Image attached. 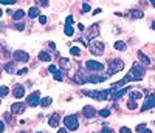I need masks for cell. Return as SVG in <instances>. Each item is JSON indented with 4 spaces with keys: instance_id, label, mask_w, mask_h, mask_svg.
Instances as JSON below:
<instances>
[{
    "instance_id": "cell-1",
    "label": "cell",
    "mask_w": 155,
    "mask_h": 133,
    "mask_svg": "<svg viewBox=\"0 0 155 133\" xmlns=\"http://www.w3.org/2000/svg\"><path fill=\"white\" fill-rule=\"evenodd\" d=\"M144 73H146V70H144V67H143V65H140V64H133V67L130 68V71L127 73L126 79H127V82L143 81Z\"/></svg>"
},
{
    "instance_id": "cell-2",
    "label": "cell",
    "mask_w": 155,
    "mask_h": 133,
    "mask_svg": "<svg viewBox=\"0 0 155 133\" xmlns=\"http://www.w3.org/2000/svg\"><path fill=\"white\" fill-rule=\"evenodd\" d=\"M112 90H89V92H84L85 96H90L96 101H106L109 97V93Z\"/></svg>"
},
{
    "instance_id": "cell-3",
    "label": "cell",
    "mask_w": 155,
    "mask_h": 133,
    "mask_svg": "<svg viewBox=\"0 0 155 133\" xmlns=\"http://www.w3.org/2000/svg\"><path fill=\"white\" fill-rule=\"evenodd\" d=\"M123 68H124V62L121 59H110L109 60V70H107V74L113 76V74H116L118 71H121Z\"/></svg>"
},
{
    "instance_id": "cell-4",
    "label": "cell",
    "mask_w": 155,
    "mask_h": 133,
    "mask_svg": "<svg viewBox=\"0 0 155 133\" xmlns=\"http://www.w3.org/2000/svg\"><path fill=\"white\" fill-rule=\"evenodd\" d=\"M89 50L93 56H101L104 53V42L101 40H92L89 44Z\"/></svg>"
},
{
    "instance_id": "cell-5",
    "label": "cell",
    "mask_w": 155,
    "mask_h": 133,
    "mask_svg": "<svg viewBox=\"0 0 155 133\" xmlns=\"http://www.w3.org/2000/svg\"><path fill=\"white\" fill-rule=\"evenodd\" d=\"M64 124H65V129H68L71 132H75L79 129V121L75 115H70V116H65L64 118Z\"/></svg>"
},
{
    "instance_id": "cell-6",
    "label": "cell",
    "mask_w": 155,
    "mask_h": 133,
    "mask_svg": "<svg viewBox=\"0 0 155 133\" xmlns=\"http://www.w3.org/2000/svg\"><path fill=\"white\" fill-rule=\"evenodd\" d=\"M98 34H99V25L93 23L89 30H87V33H85V44H87V42H92L93 39H96Z\"/></svg>"
},
{
    "instance_id": "cell-7",
    "label": "cell",
    "mask_w": 155,
    "mask_h": 133,
    "mask_svg": "<svg viewBox=\"0 0 155 133\" xmlns=\"http://www.w3.org/2000/svg\"><path fill=\"white\" fill-rule=\"evenodd\" d=\"M85 70H89L92 73H99L104 70V65L101 62H96V60H87L85 62Z\"/></svg>"
},
{
    "instance_id": "cell-8",
    "label": "cell",
    "mask_w": 155,
    "mask_h": 133,
    "mask_svg": "<svg viewBox=\"0 0 155 133\" xmlns=\"http://www.w3.org/2000/svg\"><path fill=\"white\" fill-rule=\"evenodd\" d=\"M26 104L31 107H36L37 104H40V93L39 92H34V93H31L28 97H26Z\"/></svg>"
},
{
    "instance_id": "cell-9",
    "label": "cell",
    "mask_w": 155,
    "mask_h": 133,
    "mask_svg": "<svg viewBox=\"0 0 155 133\" xmlns=\"http://www.w3.org/2000/svg\"><path fill=\"white\" fill-rule=\"evenodd\" d=\"M12 57H14L16 62H26L30 59V56H28V53H25L22 50H17V51L12 53Z\"/></svg>"
},
{
    "instance_id": "cell-10",
    "label": "cell",
    "mask_w": 155,
    "mask_h": 133,
    "mask_svg": "<svg viewBox=\"0 0 155 133\" xmlns=\"http://www.w3.org/2000/svg\"><path fill=\"white\" fill-rule=\"evenodd\" d=\"M155 107V96L151 93L149 96L146 97V102H144V105L141 107V111H146V110H149V108H154Z\"/></svg>"
},
{
    "instance_id": "cell-11",
    "label": "cell",
    "mask_w": 155,
    "mask_h": 133,
    "mask_svg": "<svg viewBox=\"0 0 155 133\" xmlns=\"http://www.w3.org/2000/svg\"><path fill=\"white\" fill-rule=\"evenodd\" d=\"M25 111V104L23 102H16V104H11V113L12 115H20Z\"/></svg>"
},
{
    "instance_id": "cell-12",
    "label": "cell",
    "mask_w": 155,
    "mask_h": 133,
    "mask_svg": "<svg viewBox=\"0 0 155 133\" xmlns=\"http://www.w3.org/2000/svg\"><path fill=\"white\" fill-rule=\"evenodd\" d=\"M82 113H84V116L87 118V119H93V118L96 116V110L93 107H90V105H85L82 108Z\"/></svg>"
},
{
    "instance_id": "cell-13",
    "label": "cell",
    "mask_w": 155,
    "mask_h": 133,
    "mask_svg": "<svg viewBox=\"0 0 155 133\" xmlns=\"http://www.w3.org/2000/svg\"><path fill=\"white\" fill-rule=\"evenodd\" d=\"M104 81H106V76H101V74H87V82L99 84V82H104Z\"/></svg>"
},
{
    "instance_id": "cell-14",
    "label": "cell",
    "mask_w": 155,
    "mask_h": 133,
    "mask_svg": "<svg viewBox=\"0 0 155 133\" xmlns=\"http://www.w3.org/2000/svg\"><path fill=\"white\" fill-rule=\"evenodd\" d=\"M73 81H75V84H85L87 82V74H84L82 71H78L75 76H73Z\"/></svg>"
},
{
    "instance_id": "cell-15",
    "label": "cell",
    "mask_w": 155,
    "mask_h": 133,
    "mask_svg": "<svg viewBox=\"0 0 155 133\" xmlns=\"http://www.w3.org/2000/svg\"><path fill=\"white\" fill-rule=\"evenodd\" d=\"M12 94H14L17 99L23 97V96H25V87H23V85H16L14 90H12Z\"/></svg>"
},
{
    "instance_id": "cell-16",
    "label": "cell",
    "mask_w": 155,
    "mask_h": 133,
    "mask_svg": "<svg viewBox=\"0 0 155 133\" xmlns=\"http://www.w3.org/2000/svg\"><path fill=\"white\" fill-rule=\"evenodd\" d=\"M127 92H130V87H124V88H119V90H116L115 93L112 94V97H113V101H118L121 96H123L124 93H127Z\"/></svg>"
},
{
    "instance_id": "cell-17",
    "label": "cell",
    "mask_w": 155,
    "mask_h": 133,
    "mask_svg": "<svg viewBox=\"0 0 155 133\" xmlns=\"http://www.w3.org/2000/svg\"><path fill=\"white\" fill-rule=\"evenodd\" d=\"M138 59L141 60V64H143V65H151V57H149V56H146L143 51H138Z\"/></svg>"
},
{
    "instance_id": "cell-18",
    "label": "cell",
    "mask_w": 155,
    "mask_h": 133,
    "mask_svg": "<svg viewBox=\"0 0 155 133\" xmlns=\"http://www.w3.org/2000/svg\"><path fill=\"white\" fill-rule=\"evenodd\" d=\"M59 115L57 113H55V115H51L50 116V119H48V124H50V127H57L59 125Z\"/></svg>"
},
{
    "instance_id": "cell-19",
    "label": "cell",
    "mask_w": 155,
    "mask_h": 133,
    "mask_svg": "<svg viewBox=\"0 0 155 133\" xmlns=\"http://www.w3.org/2000/svg\"><path fill=\"white\" fill-rule=\"evenodd\" d=\"M28 16H30L31 19L40 17V16H39V8H37V6H31V8L28 9Z\"/></svg>"
},
{
    "instance_id": "cell-20",
    "label": "cell",
    "mask_w": 155,
    "mask_h": 133,
    "mask_svg": "<svg viewBox=\"0 0 155 133\" xmlns=\"http://www.w3.org/2000/svg\"><path fill=\"white\" fill-rule=\"evenodd\" d=\"M141 96H143V92H140V90H130V99L138 101V99H141Z\"/></svg>"
},
{
    "instance_id": "cell-21",
    "label": "cell",
    "mask_w": 155,
    "mask_h": 133,
    "mask_svg": "<svg viewBox=\"0 0 155 133\" xmlns=\"http://www.w3.org/2000/svg\"><path fill=\"white\" fill-rule=\"evenodd\" d=\"M3 70L6 73H16V64L14 62H8V64L3 67Z\"/></svg>"
},
{
    "instance_id": "cell-22",
    "label": "cell",
    "mask_w": 155,
    "mask_h": 133,
    "mask_svg": "<svg viewBox=\"0 0 155 133\" xmlns=\"http://www.w3.org/2000/svg\"><path fill=\"white\" fill-rule=\"evenodd\" d=\"M127 84V79L124 78L123 81H119V82H115V84H112V87H110V90H119L121 87H124Z\"/></svg>"
},
{
    "instance_id": "cell-23",
    "label": "cell",
    "mask_w": 155,
    "mask_h": 133,
    "mask_svg": "<svg viewBox=\"0 0 155 133\" xmlns=\"http://www.w3.org/2000/svg\"><path fill=\"white\" fill-rule=\"evenodd\" d=\"M115 50H118V51H126L127 50V45L124 44L123 40H116L115 42Z\"/></svg>"
},
{
    "instance_id": "cell-24",
    "label": "cell",
    "mask_w": 155,
    "mask_h": 133,
    "mask_svg": "<svg viewBox=\"0 0 155 133\" xmlns=\"http://www.w3.org/2000/svg\"><path fill=\"white\" fill-rule=\"evenodd\" d=\"M39 59L42 62H50L51 60V54H48L47 51H40L39 53Z\"/></svg>"
},
{
    "instance_id": "cell-25",
    "label": "cell",
    "mask_w": 155,
    "mask_h": 133,
    "mask_svg": "<svg viewBox=\"0 0 155 133\" xmlns=\"http://www.w3.org/2000/svg\"><path fill=\"white\" fill-rule=\"evenodd\" d=\"M25 17V11L23 9H17L14 14H12V19H14V20H22Z\"/></svg>"
},
{
    "instance_id": "cell-26",
    "label": "cell",
    "mask_w": 155,
    "mask_h": 133,
    "mask_svg": "<svg viewBox=\"0 0 155 133\" xmlns=\"http://www.w3.org/2000/svg\"><path fill=\"white\" fill-rule=\"evenodd\" d=\"M53 76H55L56 81H64V71L62 70H56V71L53 73Z\"/></svg>"
},
{
    "instance_id": "cell-27",
    "label": "cell",
    "mask_w": 155,
    "mask_h": 133,
    "mask_svg": "<svg viewBox=\"0 0 155 133\" xmlns=\"http://www.w3.org/2000/svg\"><path fill=\"white\" fill-rule=\"evenodd\" d=\"M59 64H60V70H68L70 68V60L68 59H60V62H59Z\"/></svg>"
},
{
    "instance_id": "cell-28",
    "label": "cell",
    "mask_w": 155,
    "mask_h": 133,
    "mask_svg": "<svg viewBox=\"0 0 155 133\" xmlns=\"http://www.w3.org/2000/svg\"><path fill=\"white\" fill-rule=\"evenodd\" d=\"M130 16H132V19H141L143 17V12L138 9H133V11H130Z\"/></svg>"
},
{
    "instance_id": "cell-29",
    "label": "cell",
    "mask_w": 155,
    "mask_h": 133,
    "mask_svg": "<svg viewBox=\"0 0 155 133\" xmlns=\"http://www.w3.org/2000/svg\"><path fill=\"white\" fill-rule=\"evenodd\" d=\"M51 102H53L51 97H44V99L40 101V105H42V107H48V105H51Z\"/></svg>"
},
{
    "instance_id": "cell-30",
    "label": "cell",
    "mask_w": 155,
    "mask_h": 133,
    "mask_svg": "<svg viewBox=\"0 0 155 133\" xmlns=\"http://www.w3.org/2000/svg\"><path fill=\"white\" fill-rule=\"evenodd\" d=\"M64 33L67 34V36H73V34H75V30L71 28V25H65V28H64Z\"/></svg>"
},
{
    "instance_id": "cell-31",
    "label": "cell",
    "mask_w": 155,
    "mask_h": 133,
    "mask_svg": "<svg viewBox=\"0 0 155 133\" xmlns=\"http://www.w3.org/2000/svg\"><path fill=\"white\" fill-rule=\"evenodd\" d=\"M99 116H101V118H109V116H110V110H109V108L99 110Z\"/></svg>"
},
{
    "instance_id": "cell-32",
    "label": "cell",
    "mask_w": 155,
    "mask_h": 133,
    "mask_svg": "<svg viewBox=\"0 0 155 133\" xmlns=\"http://www.w3.org/2000/svg\"><path fill=\"white\" fill-rule=\"evenodd\" d=\"M127 108H129V110H135L137 108V101L129 99V102H127Z\"/></svg>"
},
{
    "instance_id": "cell-33",
    "label": "cell",
    "mask_w": 155,
    "mask_h": 133,
    "mask_svg": "<svg viewBox=\"0 0 155 133\" xmlns=\"http://www.w3.org/2000/svg\"><path fill=\"white\" fill-rule=\"evenodd\" d=\"M70 53H71L73 56H76V57H78V56H81V50H79L78 47H71V48H70Z\"/></svg>"
},
{
    "instance_id": "cell-34",
    "label": "cell",
    "mask_w": 155,
    "mask_h": 133,
    "mask_svg": "<svg viewBox=\"0 0 155 133\" xmlns=\"http://www.w3.org/2000/svg\"><path fill=\"white\" fill-rule=\"evenodd\" d=\"M36 5L42 6V8H45V6H48V0H36Z\"/></svg>"
},
{
    "instance_id": "cell-35",
    "label": "cell",
    "mask_w": 155,
    "mask_h": 133,
    "mask_svg": "<svg viewBox=\"0 0 155 133\" xmlns=\"http://www.w3.org/2000/svg\"><path fill=\"white\" fill-rule=\"evenodd\" d=\"M0 3L2 5H14V3H17V0H0Z\"/></svg>"
},
{
    "instance_id": "cell-36",
    "label": "cell",
    "mask_w": 155,
    "mask_h": 133,
    "mask_svg": "<svg viewBox=\"0 0 155 133\" xmlns=\"http://www.w3.org/2000/svg\"><path fill=\"white\" fill-rule=\"evenodd\" d=\"M8 92H9V90H8V87H5V85H3L2 88H0V94H2L3 97H5L6 94H8Z\"/></svg>"
},
{
    "instance_id": "cell-37",
    "label": "cell",
    "mask_w": 155,
    "mask_h": 133,
    "mask_svg": "<svg viewBox=\"0 0 155 133\" xmlns=\"http://www.w3.org/2000/svg\"><path fill=\"white\" fill-rule=\"evenodd\" d=\"M92 9V6L89 5V3H84V6H82V12H89Z\"/></svg>"
},
{
    "instance_id": "cell-38",
    "label": "cell",
    "mask_w": 155,
    "mask_h": 133,
    "mask_svg": "<svg viewBox=\"0 0 155 133\" xmlns=\"http://www.w3.org/2000/svg\"><path fill=\"white\" fill-rule=\"evenodd\" d=\"M119 133H132V132H130V129H129V127H121Z\"/></svg>"
},
{
    "instance_id": "cell-39",
    "label": "cell",
    "mask_w": 155,
    "mask_h": 133,
    "mask_svg": "<svg viewBox=\"0 0 155 133\" xmlns=\"http://www.w3.org/2000/svg\"><path fill=\"white\" fill-rule=\"evenodd\" d=\"M144 129H146V125H144V124H140V125H138V127H137V132H140V133H143V130H144Z\"/></svg>"
},
{
    "instance_id": "cell-40",
    "label": "cell",
    "mask_w": 155,
    "mask_h": 133,
    "mask_svg": "<svg viewBox=\"0 0 155 133\" xmlns=\"http://www.w3.org/2000/svg\"><path fill=\"white\" fill-rule=\"evenodd\" d=\"M71 23H73V17H71V16H68V17L65 19V25H71Z\"/></svg>"
},
{
    "instance_id": "cell-41",
    "label": "cell",
    "mask_w": 155,
    "mask_h": 133,
    "mask_svg": "<svg viewBox=\"0 0 155 133\" xmlns=\"http://www.w3.org/2000/svg\"><path fill=\"white\" fill-rule=\"evenodd\" d=\"M25 28V23H16V30H19V31H22Z\"/></svg>"
},
{
    "instance_id": "cell-42",
    "label": "cell",
    "mask_w": 155,
    "mask_h": 133,
    "mask_svg": "<svg viewBox=\"0 0 155 133\" xmlns=\"http://www.w3.org/2000/svg\"><path fill=\"white\" fill-rule=\"evenodd\" d=\"M39 22L42 23V25H45V23H47V17H45V16H40V17H39Z\"/></svg>"
},
{
    "instance_id": "cell-43",
    "label": "cell",
    "mask_w": 155,
    "mask_h": 133,
    "mask_svg": "<svg viewBox=\"0 0 155 133\" xmlns=\"http://www.w3.org/2000/svg\"><path fill=\"white\" fill-rule=\"evenodd\" d=\"M56 70H57V68H56L55 65H50V67H48V71H50V73H55Z\"/></svg>"
},
{
    "instance_id": "cell-44",
    "label": "cell",
    "mask_w": 155,
    "mask_h": 133,
    "mask_svg": "<svg viewBox=\"0 0 155 133\" xmlns=\"http://www.w3.org/2000/svg\"><path fill=\"white\" fill-rule=\"evenodd\" d=\"M101 133H113V130L109 129V127H106V129H103V132H101Z\"/></svg>"
},
{
    "instance_id": "cell-45",
    "label": "cell",
    "mask_w": 155,
    "mask_h": 133,
    "mask_svg": "<svg viewBox=\"0 0 155 133\" xmlns=\"http://www.w3.org/2000/svg\"><path fill=\"white\" fill-rule=\"evenodd\" d=\"M48 47H50V50H56V45H55V42H48Z\"/></svg>"
},
{
    "instance_id": "cell-46",
    "label": "cell",
    "mask_w": 155,
    "mask_h": 133,
    "mask_svg": "<svg viewBox=\"0 0 155 133\" xmlns=\"http://www.w3.org/2000/svg\"><path fill=\"white\" fill-rule=\"evenodd\" d=\"M26 71H28L26 68H22V70H19V71H17V74H25Z\"/></svg>"
},
{
    "instance_id": "cell-47",
    "label": "cell",
    "mask_w": 155,
    "mask_h": 133,
    "mask_svg": "<svg viewBox=\"0 0 155 133\" xmlns=\"http://www.w3.org/2000/svg\"><path fill=\"white\" fill-rule=\"evenodd\" d=\"M3 57H5V59H8V57H9V53L6 51V50H3Z\"/></svg>"
},
{
    "instance_id": "cell-48",
    "label": "cell",
    "mask_w": 155,
    "mask_h": 133,
    "mask_svg": "<svg viewBox=\"0 0 155 133\" xmlns=\"http://www.w3.org/2000/svg\"><path fill=\"white\" fill-rule=\"evenodd\" d=\"M0 132H5V122H0Z\"/></svg>"
},
{
    "instance_id": "cell-49",
    "label": "cell",
    "mask_w": 155,
    "mask_h": 133,
    "mask_svg": "<svg viewBox=\"0 0 155 133\" xmlns=\"http://www.w3.org/2000/svg\"><path fill=\"white\" fill-rule=\"evenodd\" d=\"M57 133H68V132H67L65 129H59V130H57Z\"/></svg>"
},
{
    "instance_id": "cell-50",
    "label": "cell",
    "mask_w": 155,
    "mask_h": 133,
    "mask_svg": "<svg viewBox=\"0 0 155 133\" xmlns=\"http://www.w3.org/2000/svg\"><path fill=\"white\" fill-rule=\"evenodd\" d=\"M78 28H79L81 31H84V25H82V23H79V25H78Z\"/></svg>"
},
{
    "instance_id": "cell-51",
    "label": "cell",
    "mask_w": 155,
    "mask_h": 133,
    "mask_svg": "<svg viewBox=\"0 0 155 133\" xmlns=\"http://www.w3.org/2000/svg\"><path fill=\"white\" fill-rule=\"evenodd\" d=\"M143 133H152V132H151L149 129H144V130H143Z\"/></svg>"
},
{
    "instance_id": "cell-52",
    "label": "cell",
    "mask_w": 155,
    "mask_h": 133,
    "mask_svg": "<svg viewBox=\"0 0 155 133\" xmlns=\"http://www.w3.org/2000/svg\"><path fill=\"white\" fill-rule=\"evenodd\" d=\"M151 3L154 5V8H155V0H151Z\"/></svg>"
},
{
    "instance_id": "cell-53",
    "label": "cell",
    "mask_w": 155,
    "mask_h": 133,
    "mask_svg": "<svg viewBox=\"0 0 155 133\" xmlns=\"http://www.w3.org/2000/svg\"><path fill=\"white\" fill-rule=\"evenodd\" d=\"M152 30H155V22L152 23Z\"/></svg>"
},
{
    "instance_id": "cell-54",
    "label": "cell",
    "mask_w": 155,
    "mask_h": 133,
    "mask_svg": "<svg viewBox=\"0 0 155 133\" xmlns=\"http://www.w3.org/2000/svg\"><path fill=\"white\" fill-rule=\"evenodd\" d=\"M19 133H28V132H19Z\"/></svg>"
},
{
    "instance_id": "cell-55",
    "label": "cell",
    "mask_w": 155,
    "mask_h": 133,
    "mask_svg": "<svg viewBox=\"0 0 155 133\" xmlns=\"http://www.w3.org/2000/svg\"><path fill=\"white\" fill-rule=\"evenodd\" d=\"M37 133H40V132H37Z\"/></svg>"
}]
</instances>
